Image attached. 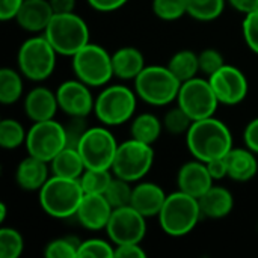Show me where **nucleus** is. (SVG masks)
<instances>
[{
  "label": "nucleus",
  "mask_w": 258,
  "mask_h": 258,
  "mask_svg": "<svg viewBox=\"0 0 258 258\" xmlns=\"http://www.w3.org/2000/svg\"><path fill=\"white\" fill-rule=\"evenodd\" d=\"M186 145L194 159L209 162L225 157L233 148V135L227 124L215 116L194 121L186 135Z\"/></svg>",
  "instance_id": "1"
},
{
  "label": "nucleus",
  "mask_w": 258,
  "mask_h": 258,
  "mask_svg": "<svg viewBox=\"0 0 258 258\" xmlns=\"http://www.w3.org/2000/svg\"><path fill=\"white\" fill-rule=\"evenodd\" d=\"M85 192L77 178L50 175L38 192L41 209L51 218L68 219L76 216Z\"/></svg>",
  "instance_id": "2"
},
{
  "label": "nucleus",
  "mask_w": 258,
  "mask_h": 258,
  "mask_svg": "<svg viewBox=\"0 0 258 258\" xmlns=\"http://www.w3.org/2000/svg\"><path fill=\"white\" fill-rule=\"evenodd\" d=\"M203 218L198 198L181 190L172 192L157 216L160 228L171 237H183L189 234Z\"/></svg>",
  "instance_id": "3"
},
{
  "label": "nucleus",
  "mask_w": 258,
  "mask_h": 258,
  "mask_svg": "<svg viewBox=\"0 0 258 258\" xmlns=\"http://www.w3.org/2000/svg\"><path fill=\"white\" fill-rule=\"evenodd\" d=\"M138 98L147 104L162 107L177 101L181 82L168 65H147L133 80Z\"/></svg>",
  "instance_id": "4"
},
{
  "label": "nucleus",
  "mask_w": 258,
  "mask_h": 258,
  "mask_svg": "<svg viewBox=\"0 0 258 258\" xmlns=\"http://www.w3.org/2000/svg\"><path fill=\"white\" fill-rule=\"evenodd\" d=\"M44 36L53 45L57 54L73 57L80 48L91 42V33L86 21L74 12L54 14Z\"/></svg>",
  "instance_id": "5"
},
{
  "label": "nucleus",
  "mask_w": 258,
  "mask_h": 258,
  "mask_svg": "<svg viewBox=\"0 0 258 258\" xmlns=\"http://www.w3.org/2000/svg\"><path fill=\"white\" fill-rule=\"evenodd\" d=\"M136 106L138 95L135 89L125 85H106L95 97L94 113L103 125L113 127L132 121Z\"/></svg>",
  "instance_id": "6"
},
{
  "label": "nucleus",
  "mask_w": 258,
  "mask_h": 258,
  "mask_svg": "<svg viewBox=\"0 0 258 258\" xmlns=\"http://www.w3.org/2000/svg\"><path fill=\"white\" fill-rule=\"evenodd\" d=\"M56 50L44 33L26 39L17 53L18 71L32 82L48 79L56 67Z\"/></svg>",
  "instance_id": "7"
},
{
  "label": "nucleus",
  "mask_w": 258,
  "mask_h": 258,
  "mask_svg": "<svg viewBox=\"0 0 258 258\" xmlns=\"http://www.w3.org/2000/svg\"><path fill=\"white\" fill-rule=\"evenodd\" d=\"M153 163V145L130 138L128 141H124L118 145L110 171L115 177H119L135 184L138 181H142V178L151 171Z\"/></svg>",
  "instance_id": "8"
},
{
  "label": "nucleus",
  "mask_w": 258,
  "mask_h": 258,
  "mask_svg": "<svg viewBox=\"0 0 258 258\" xmlns=\"http://www.w3.org/2000/svg\"><path fill=\"white\" fill-rule=\"evenodd\" d=\"M71 59L74 76L91 88H104L115 77L112 53L98 44H86Z\"/></svg>",
  "instance_id": "9"
},
{
  "label": "nucleus",
  "mask_w": 258,
  "mask_h": 258,
  "mask_svg": "<svg viewBox=\"0 0 258 258\" xmlns=\"http://www.w3.org/2000/svg\"><path fill=\"white\" fill-rule=\"evenodd\" d=\"M118 145L107 125H95L85 132L77 150L86 169H112Z\"/></svg>",
  "instance_id": "10"
},
{
  "label": "nucleus",
  "mask_w": 258,
  "mask_h": 258,
  "mask_svg": "<svg viewBox=\"0 0 258 258\" xmlns=\"http://www.w3.org/2000/svg\"><path fill=\"white\" fill-rule=\"evenodd\" d=\"M24 145L27 154L50 163L67 147L63 124L54 119L33 122L27 130Z\"/></svg>",
  "instance_id": "11"
},
{
  "label": "nucleus",
  "mask_w": 258,
  "mask_h": 258,
  "mask_svg": "<svg viewBox=\"0 0 258 258\" xmlns=\"http://www.w3.org/2000/svg\"><path fill=\"white\" fill-rule=\"evenodd\" d=\"M177 104L194 119H204L209 116H215L218 106L221 104L209 79L194 77L184 83H181Z\"/></svg>",
  "instance_id": "12"
},
{
  "label": "nucleus",
  "mask_w": 258,
  "mask_h": 258,
  "mask_svg": "<svg viewBox=\"0 0 258 258\" xmlns=\"http://www.w3.org/2000/svg\"><path fill=\"white\" fill-rule=\"evenodd\" d=\"M106 233L115 246L142 243L147 234V218L132 206L113 209L106 227Z\"/></svg>",
  "instance_id": "13"
},
{
  "label": "nucleus",
  "mask_w": 258,
  "mask_h": 258,
  "mask_svg": "<svg viewBox=\"0 0 258 258\" xmlns=\"http://www.w3.org/2000/svg\"><path fill=\"white\" fill-rule=\"evenodd\" d=\"M207 79L221 104L236 106L240 104L248 95V79L243 71L234 65L225 63L221 70H218Z\"/></svg>",
  "instance_id": "14"
},
{
  "label": "nucleus",
  "mask_w": 258,
  "mask_h": 258,
  "mask_svg": "<svg viewBox=\"0 0 258 258\" xmlns=\"http://www.w3.org/2000/svg\"><path fill=\"white\" fill-rule=\"evenodd\" d=\"M56 97L59 109L67 116H88L94 113L95 97L92 95L91 86L77 77L73 80H65L56 89Z\"/></svg>",
  "instance_id": "15"
},
{
  "label": "nucleus",
  "mask_w": 258,
  "mask_h": 258,
  "mask_svg": "<svg viewBox=\"0 0 258 258\" xmlns=\"http://www.w3.org/2000/svg\"><path fill=\"white\" fill-rule=\"evenodd\" d=\"M113 207L103 194H85L76 213L79 224L89 231L106 230Z\"/></svg>",
  "instance_id": "16"
},
{
  "label": "nucleus",
  "mask_w": 258,
  "mask_h": 258,
  "mask_svg": "<svg viewBox=\"0 0 258 258\" xmlns=\"http://www.w3.org/2000/svg\"><path fill=\"white\" fill-rule=\"evenodd\" d=\"M213 183L215 180L210 175L206 162H201L198 159H194L181 165L177 174L178 190L189 194L195 198H200L201 195H204L213 186Z\"/></svg>",
  "instance_id": "17"
},
{
  "label": "nucleus",
  "mask_w": 258,
  "mask_h": 258,
  "mask_svg": "<svg viewBox=\"0 0 258 258\" xmlns=\"http://www.w3.org/2000/svg\"><path fill=\"white\" fill-rule=\"evenodd\" d=\"M59 110V103L56 91H50L45 86H36L30 89L24 97V112L27 118L33 122L54 119Z\"/></svg>",
  "instance_id": "18"
},
{
  "label": "nucleus",
  "mask_w": 258,
  "mask_h": 258,
  "mask_svg": "<svg viewBox=\"0 0 258 258\" xmlns=\"http://www.w3.org/2000/svg\"><path fill=\"white\" fill-rule=\"evenodd\" d=\"M166 197L168 195L159 184L151 181H138L133 184L130 206L148 219L159 216Z\"/></svg>",
  "instance_id": "19"
},
{
  "label": "nucleus",
  "mask_w": 258,
  "mask_h": 258,
  "mask_svg": "<svg viewBox=\"0 0 258 258\" xmlns=\"http://www.w3.org/2000/svg\"><path fill=\"white\" fill-rule=\"evenodd\" d=\"M53 15L54 11L48 0H24L15 21L21 29L30 33H44Z\"/></svg>",
  "instance_id": "20"
},
{
  "label": "nucleus",
  "mask_w": 258,
  "mask_h": 258,
  "mask_svg": "<svg viewBox=\"0 0 258 258\" xmlns=\"http://www.w3.org/2000/svg\"><path fill=\"white\" fill-rule=\"evenodd\" d=\"M50 175V163L30 154H27V157H24L15 169L17 184L20 186V189L27 192H39Z\"/></svg>",
  "instance_id": "21"
},
{
  "label": "nucleus",
  "mask_w": 258,
  "mask_h": 258,
  "mask_svg": "<svg viewBox=\"0 0 258 258\" xmlns=\"http://www.w3.org/2000/svg\"><path fill=\"white\" fill-rule=\"evenodd\" d=\"M203 218L222 219L233 212L234 198L233 194L222 186H212L204 195L198 198Z\"/></svg>",
  "instance_id": "22"
},
{
  "label": "nucleus",
  "mask_w": 258,
  "mask_h": 258,
  "mask_svg": "<svg viewBox=\"0 0 258 258\" xmlns=\"http://www.w3.org/2000/svg\"><path fill=\"white\" fill-rule=\"evenodd\" d=\"M228 166V177L234 181L245 183L252 180L258 172L257 154L249 148H231L225 156Z\"/></svg>",
  "instance_id": "23"
},
{
  "label": "nucleus",
  "mask_w": 258,
  "mask_h": 258,
  "mask_svg": "<svg viewBox=\"0 0 258 258\" xmlns=\"http://www.w3.org/2000/svg\"><path fill=\"white\" fill-rule=\"evenodd\" d=\"M113 76L121 80H135L147 67L142 51L136 47H121L112 53Z\"/></svg>",
  "instance_id": "24"
},
{
  "label": "nucleus",
  "mask_w": 258,
  "mask_h": 258,
  "mask_svg": "<svg viewBox=\"0 0 258 258\" xmlns=\"http://www.w3.org/2000/svg\"><path fill=\"white\" fill-rule=\"evenodd\" d=\"M86 166L85 162L79 153L77 148L65 147L51 162H50V171L51 175L65 177V178H80V175L85 172Z\"/></svg>",
  "instance_id": "25"
},
{
  "label": "nucleus",
  "mask_w": 258,
  "mask_h": 258,
  "mask_svg": "<svg viewBox=\"0 0 258 258\" xmlns=\"http://www.w3.org/2000/svg\"><path fill=\"white\" fill-rule=\"evenodd\" d=\"M163 122L154 113H139L133 116L130 125V135L133 139L153 145L162 135Z\"/></svg>",
  "instance_id": "26"
},
{
  "label": "nucleus",
  "mask_w": 258,
  "mask_h": 258,
  "mask_svg": "<svg viewBox=\"0 0 258 258\" xmlns=\"http://www.w3.org/2000/svg\"><path fill=\"white\" fill-rule=\"evenodd\" d=\"M168 68L172 71V74L181 82H187L198 76L200 73V60L198 53L192 50H180L174 53L168 62Z\"/></svg>",
  "instance_id": "27"
},
{
  "label": "nucleus",
  "mask_w": 258,
  "mask_h": 258,
  "mask_svg": "<svg viewBox=\"0 0 258 258\" xmlns=\"http://www.w3.org/2000/svg\"><path fill=\"white\" fill-rule=\"evenodd\" d=\"M23 74L14 68L0 70V103L5 106L15 104L23 97Z\"/></svg>",
  "instance_id": "28"
},
{
  "label": "nucleus",
  "mask_w": 258,
  "mask_h": 258,
  "mask_svg": "<svg viewBox=\"0 0 258 258\" xmlns=\"http://www.w3.org/2000/svg\"><path fill=\"white\" fill-rule=\"evenodd\" d=\"M227 0H186L187 15L197 21L209 23L218 20L224 9Z\"/></svg>",
  "instance_id": "29"
},
{
  "label": "nucleus",
  "mask_w": 258,
  "mask_h": 258,
  "mask_svg": "<svg viewBox=\"0 0 258 258\" xmlns=\"http://www.w3.org/2000/svg\"><path fill=\"white\" fill-rule=\"evenodd\" d=\"M27 132L23 124L12 118L0 121V147L5 150H15L26 144Z\"/></svg>",
  "instance_id": "30"
},
{
  "label": "nucleus",
  "mask_w": 258,
  "mask_h": 258,
  "mask_svg": "<svg viewBox=\"0 0 258 258\" xmlns=\"http://www.w3.org/2000/svg\"><path fill=\"white\" fill-rule=\"evenodd\" d=\"M113 172L110 169H85L79 181L85 194H103L107 190Z\"/></svg>",
  "instance_id": "31"
},
{
  "label": "nucleus",
  "mask_w": 258,
  "mask_h": 258,
  "mask_svg": "<svg viewBox=\"0 0 258 258\" xmlns=\"http://www.w3.org/2000/svg\"><path fill=\"white\" fill-rule=\"evenodd\" d=\"M132 194H133V183L113 175L107 190L104 192V197L107 198V201L113 209H119V207L130 206Z\"/></svg>",
  "instance_id": "32"
},
{
  "label": "nucleus",
  "mask_w": 258,
  "mask_h": 258,
  "mask_svg": "<svg viewBox=\"0 0 258 258\" xmlns=\"http://www.w3.org/2000/svg\"><path fill=\"white\" fill-rule=\"evenodd\" d=\"M162 122H163V130H166L168 133L174 136H180V135L186 136L194 124V119L177 104L175 107L169 109L165 113Z\"/></svg>",
  "instance_id": "33"
},
{
  "label": "nucleus",
  "mask_w": 258,
  "mask_h": 258,
  "mask_svg": "<svg viewBox=\"0 0 258 258\" xmlns=\"http://www.w3.org/2000/svg\"><path fill=\"white\" fill-rule=\"evenodd\" d=\"M24 249V239L15 228H0V258H18Z\"/></svg>",
  "instance_id": "34"
},
{
  "label": "nucleus",
  "mask_w": 258,
  "mask_h": 258,
  "mask_svg": "<svg viewBox=\"0 0 258 258\" xmlns=\"http://www.w3.org/2000/svg\"><path fill=\"white\" fill-rule=\"evenodd\" d=\"M153 14L163 21H177L187 15L186 0H153Z\"/></svg>",
  "instance_id": "35"
},
{
  "label": "nucleus",
  "mask_w": 258,
  "mask_h": 258,
  "mask_svg": "<svg viewBox=\"0 0 258 258\" xmlns=\"http://www.w3.org/2000/svg\"><path fill=\"white\" fill-rule=\"evenodd\" d=\"M80 242L76 237H59L48 242L44 248L47 258H77Z\"/></svg>",
  "instance_id": "36"
},
{
  "label": "nucleus",
  "mask_w": 258,
  "mask_h": 258,
  "mask_svg": "<svg viewBox=\"0 0 258 258\" xmlns=\"http://www.w3.org/2000/svg\"><path fill=\"white\" fill-rule=\"evenodd\" d=\"M77 258H115V245L103 239H86L80 242Z\"/></svg>",
  "instance_id": "37"
},
{
  "label": "nucleus",
  "mask_w": 258,
  "mask_h": 258,
  "mask_svg": "<svg viewBox=\"0 0 258 258\" xmlns=\"http://www.w3.org/2000/svg\"><path fill=\"white\" fill-rule=\"evenodd\" d=\"M200 60V73L206 77H210L218 70H221L225 65V59L222 53L216 48H206L201 53H198Z\"/></svg>",
  "instance_id": "38"
},
{
  "label": "nucleus",
  "mask_w": 258,
  "mask_h": 258,
  "mask_svg": "<svg viewBox=\"0 0 258 258\" xmlns=\"http://www.w3.org/2000/svg\"><path fill=\"white\" fill-rule=\"evenodd\" d=\"M65 136H67V147L77 148L82 136L89 128L85 116H68V121L63 124Z\"/></svg>",
  "instance_id": "39"
},
{
  "label": "nucleus",
  "mask_w": 258,
  "mask_h": 258,
  "mask_svg": "<svg viewBox=\"0 0 258 258\" xmlns=\"http://www.w3.org/2000/svg\"><path fill=\"white\" fill-rule=\"evenodd\" d=\"M242 32L246 45L258 54V9L245 15L242 23Z\"/></svg>",
  "instance_id": "40"
},
{
  "label": "nucleus",
  "mask_w": 258,
  "mask_h": 258,
  "mask_svg": "<svg viewBox=\"0 0 258 258\" xmlns=\"http://www.w3.org/2000/svg\"><path fill=\"white\" fill-rule=\"evenodd\" d=\"M115 258H147L145 249L141 243H127L115 246Z\"/></svg>",
  "instance_id": "41"
},
{
  "label": "nucleus",
  "mask_w": 258,
  "mask_h": 258,
  "mask_svg": "<svg viewBox=\"0 0 258 258\" xmlns=\"http://www.w3.org/2000/svg\"><path fill=\"white\" fill-rule=\"evenodd\" d=\"M243 141H245L246 148H249L251 151L258 154V116L254 118L252 121H249L248 125L245 127Z\"/></svg>",
  "instance_id": "42"
},
{
  "label": "nucleus",
  "mask_w": 258,
  "mask_h": 258,
  "mask_svg": "<svg viewBox=\"0 0 258 258\" xmlns=\"http://www.w3.org/2000/svg\"><path fill=\"white\" fill-rule=\"evenodd\" d=\"M24 0H0V20L11 21L15 20Z\"/></svg>",
  "instance_id": "43"
},
{
  "label": "nucleus",
  "mask_w": 258,
  "mask_h": 258,
  "mask_svg": "<svg viewBox=\"0 0 258 258\" xmlns=\"http://www.w3.org/2000/svg\"><path fill=\"white\" fill-rule=\"evenodd\" d=\"M207 168H209V172L210 175L213 177V180L219 181L225 177H228V166H227V162H225V157H219V159H213V160H209L206 162Z\"/></svg>",
  "instance_id": "44"
},
{
  "label": "nucleus",
  "mask_w": 258,
  "mask_h": 258,
  "mask_svg": "<svg viewBox=\"0 0 258 258\" xmlns=\"http://www.w3.org/2000/svg\"><path fill=\"white\" fill-rule=\"evenodd\" d=\"M128 0H88L89 6L98 12H113L121 9Z\"/></svg>",
  "instance_id": "45"
},
{
  "label": "nucleus",
  "mask_w": 258,
  "mask_h": 258,
  "mask_svg": "<svg viewBox=\"0 0 258 258\" xmlns=\"http://www.w3.org/2000/svg\"><path fill=\"white\" fill-rule=\"evenodd\" d=\"M227 2L230 3L231 8H234L236 11H239L245 15L255 11L258 3V0H227Z\"/></svg>",
  "instance_id": "46"
},
{
  "label": "nucleus",
  "mask_w": 258,
  "mask_h": 258,
  "mask_svg": "<svg viewBox=\"0 0 258 258\" xmlns=\"http://www.w3.org/2000/svg\"><path fill=\"white\" fill-rule=\"evenodd\" d=\"M54 14H67V12H74L76 8V0H48Z\"/></svg>",
  "instance_id": "47"
},
{
  "label": "nucleus",
  "mask_w": 258,
  "mask_h": 258,
  "mask_svg": "<svg viewBox=\"0 0 258 258\" xmlns=\"http://www.w3.org/2000/svg\"><path fill=\"white\" fill-rule=\"evenodd\" d=\"M6 213H8V207L5 203H0V224H5L6 221Z\"/></svg>",
  "instance_id": "48"
},
{
  "label": "nucleus",
  "mask_w": 258,
  "mask_h": 258,
  "mask_svg": "<svg viewBox=\"0 0 258 258\" xmlns=\"http://www.w3.org/2000/svg\"><path fill=\"white\" fill-rule=\"evenodd\" d=\"M257 9H258V3H257Z\"/></svg>",
  "instance_id": "49"
}]
</instances>
